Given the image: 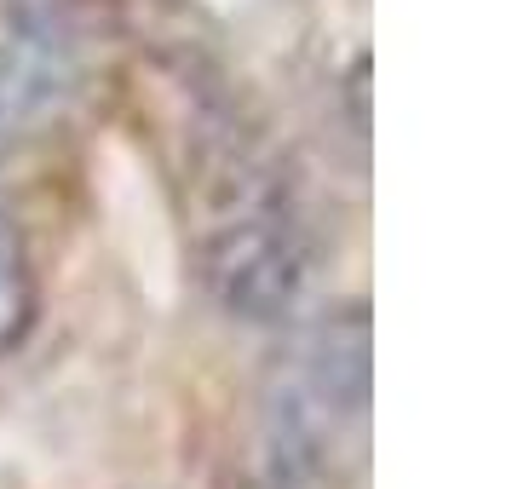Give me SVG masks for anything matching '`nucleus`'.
Wrapping results in <instances>:
<instances>
[{
    "instance_id": "obj_1",
    "label": "nucleus",
    "mask_w": 512,
    "mask_h": 489,
    "mask_svg": "<svg viewBox=\"0 0 512 489\" xmlns=\"http://www.w3.org/2000/svg\"><path fill=\"white\" fill-rule=\"evenodd\" d=\"M35 317H41V271L24 231L0 213V357H12L35 334Z\"/></svg>"
},
{
    "instance_id": "obj_2",
    "label": "nucleus",
    "mask_w": 512,
    "mask_h": 489,
    "mask_svg": "<svg viewBox=\"0 0 512 489\" xmlns=\"http://www.w3.org/2000/svg\"><path fill=\"white\" fill-rule=\"evenodd\" d=\"M0 150H6V144H0Z\"/></svg>"
}]
</instances>
